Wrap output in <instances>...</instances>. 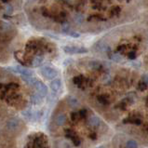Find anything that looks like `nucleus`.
I'll list each match as a JSON object with an SVG mask.
<instances>
[{"instance_id": "a878e982", "label": "nucleus", "mask_w": 148, "mask_h": 148, "mask_svg": "<svg viewBox=\"0 0 148 148\" xmlns=\"http://www.w3.org/2000/svg\"><path fill=\"white\" fill-rule=\"evenodd\" d=\"M100 100V101H101V103H107V101H106V99H105V98H103V97H101V98L99 99Z\"/></svg>"}, {"instance_id": "6e6552de", "label": "nucleus", "mask_w": 148, "mask_h": 148, "mask_svg": "<svg viewBox=\"0 0 148 148\" xmlns=\"http://www.w3.org/2000/svg\"><path fill=\"white\" fill-rule=\"evenodd\" d=\"M22 78L26 84H28V85H32V86H34V84H35L36 81L37 80L36 78L33 77L32 75H22Z\"/></svg>"}, {"instance_id": "f8f14e48", "label": "nucleus", "mask_w": 148, "mask_h": 148, "mask_svg": "<svg viewBox=\"0 0 148 148\" xmlns=\"http://www.w3.org/2000/svg\"><path fill=\"white\" fill-rule=\"evenodd\" d=\"M43 61H44L43 57L36 56V57L34 58V60H33L32 63H33V65L35 66V67H38V66H40V65L42 64V63H43Z\"/></svg>"}, {"instance_id": "b1692460", "label": "nucleus", "mask_w": 148, "mask_h": 148, "mask_svg": "<svg viewBox=\"0 0 148 148\" xmlns=\"http://www.w3.org/2000/svg\"><path fill=\"white\" fill-rule=\"evenodd\" d=\"M142 79H143V82L145 83L146 85H147V87H148V75H143Z\"/></svg>"}, {"instance_id": "4be33fe9", "label": "nucleus", "mask_w": 148, "mask_h": 148, "mask_svg": "<svg viewBox=\"0 0 148 148\" xmlns=\"http://www.w3.org/2000/svg\"><path fill=\"white\" fill-rule=\"evenodd\" d=\"M128 57L130 59V60H134L135 58H136V53L134 51H130L129 54H128Z\"/></svg>"}, {"instance_id": "0eeeda50", "label": "nucleus", "mask_w": 148, "mask_h": 148, "mask_svg": "<svg viewBox=\"0 0 148 148\" xmlns=\"http://www.w3.org/2000/svg\"><path fill=\"white\" fill-rule=\"evenodd\" d=\"M42 101H43V97L40 96L38 93L36 94H34L31 96V101L33 104H36V105H39L41 104Z\"/></svg>"}, {"instance_id": "7ed1b4c3", "label": "nucleus", "mask_w": 148, "mask_h": 148, "mask_svg": "<svg viewBox=\"0 0 148 148\" xmlns=\"http://www.w3.org/2000/svg\"><path fill=\"white\" fill-rule=\"evenodd\" d=\"M34 86H35L36 90L37 91V93H38L40 96L45 97L46 95L48 94V88H47V86H46L43 82L36 80V83L34 84Z\"/></svg>"}, {"instance_id": "9b49d317", "label": "nucleus", "mask_w": 148, "mask_h": 148, "mask_svg": "<svg viewBox=\"0 0 148 148\" xmlns=\"http://www.w3.org/2000/svg\"><path fill=\"white\" fill-rule=\"evenodd\" d=\"M96 49L100 50V51H109L110 50V48L107 44L103 43V42H100L96 45Z\"/></svg>"}, {"instance_id": "cd10ccee", "label": "nucleus", "mask_w": 148, "mask_h": 148, "mask_svg": "<svg viewBox=\"0 0 148 148\" xmlns=\"http://www.w3.org/2000/svg\"><path fill=\"white\" fill-rule=\"evenodd\" d=\"M98 148H101V147H98Z\"/></svg>"}, {"instance_id": "f3484780", "label": "nucleus", "mask_w": 148, "mask_h": 148, "mask_svg": "<svg viewBox=\"0 0 148 148\" xmlns=\"http://www.w3.org/2000/svg\"><path fill=\"white\" fill-rule=\"evenodd\" d=\"M83 21H84V17L82 14H77L75 16V22L77 23H78V24L82 23Z\"/></svg>"}, {"instance_id": "bb28decb", "label": "nucleus", "mask_w": 148, "mask_h": 148, "mask_svg": "<svg viewBox=\"0 0 148 148\" xmlns=\"http://www.w3.org/2000/svg\"><path fill=\"white\" fill-rule=\"evenodd\" d=\"M7 10H8V13H10V11H12V8H10V6L7 7Z\"/></svg>"}, {"instance_id": "6ab92c4d", "label": "nucleus", "mask_w": 148, "mask_h": 148, "mask_svg": "<svg viewBox=\"0 0 148 148\" xmlns=\"http://www.w3.org/2000/svg\"><path fill=\"white\" fill-rule=\"evenodd\" d=\"M71 31V28L68 24H63L62 25V33H64V34H67L68 35V33Z\"/></svg>"}, {"instance_id": "f03ea898", "label": "nucleus", "mask_w": 148, "mask_h": 148, "mask_svg": "<svg viewBox=\"0 0 148 148\" xmlns=\"http://www.w3.org/2000/svg\"><path fill=\"white\" fill-rule=\"evenodd\" d=\"M64 52L67 54H82V53H86L88 52V49L85 48H79V47H75V46H65L63 48Z\"/></svg>"}, {"instance_id": "412c9836", "label": "nucleus", "mask_w": 148, "mask_h": 148, "mask_svg": "<svg viewBox=\"0 0 148 148\" xmlns=\"http://www.w3.org/2000/svg\"><path fill=\"white\" fill-rule=\"evenodd\" d=\"M68 35H69L70 36H72V37H75V38H77V37H79V36H80L79 34L77 33V32H75V31H70V32L68 33Z\"/></svg>"}, {"instance_id": "1a4fd4ad", "label": "nucleus", "mask_w": 148, "mask_h": 148, "mask_svg": "<svg viewBox=\"0 0 148 148\" xmlns=\"http://www.w3.org/2000/svg\"><path fill=\"white\" fill-rule=\"evenodd\" d=\"M66 121V117L63 114H59V115L56 116V119H55V123H56L58 126H62L65 123Z\"/></svg>"}, {"instance_id": "a211bd4d", "label": "nucleus", "mask_w": 148, "mask_h": 148, "mask_svg": "<svg viewBox=\"0 0 148 148\" xmlns=\"http://www.w3.org/2000/svg\"><path fill=\"white\" fill-rule=\"evenodd\" d=\"M41 117V112L40 111H36L35 113H33V115H32V118L34 120H38L39 118Z\"/></svg>"}, {"instance_id": "423d86ee", "label": "nucleus", "mask_w": 148, "mask_h": 148, "mask_svg": "<svg viewBox=\"0 0 148 148\" xmlns=\"http://www.w3.org/2000/svg\"><path fill=\"white\" fill-rule=\"evenodd\" d=\"M8 129L12 130V132H14V130H17L19 128V121L18 119H16V118H13V119H10V121L8 122Z\"/></svg>"}, {"instance_id": "ddd939ff", "label": "nucleus", "mask_w": 148, "mask_h": 148, "mask_svg": "<svg viewBox=\"0 0 148 148\" xmlns=\"http://www.w3.org/2000/svg\"><path fill=\"white\" fill-rule=\"evenodd\" d=\"M68 103L71 107H73V108H75V107H77L78 106V101L74 98V97H69V99H68Z\"/></svg>"}, {"instance_id": "5701e85b", "label": "nucleus", "mask_w": 148, "mask_h": 148, "mask_svg": "<svg viewBox=\"0 0 148 148\" xmlns=\"http://www.w3.org/2000/svg\"><path fill=\"white\" fill-rule=\"evenodd\" d=\"M90 65L92 67V68H97V67H99L100 63H99L98 62H91L90 63Z\"/></svg>"}, {"instance_id": "393cba45", "label": "nucleus", "mask_w": 148, "mask_h": 148, "mask_svg": "<svg viewBox=\"0 0 148 148\" xmlns=\"http://www.w3.org/2000/svg\"><path fill=\"white\" fill-rule=\"evenodd\" d=\"M2 26L4 30H8V29L10 28V24H8L7 23H2Z\"/></svg>"}, {"instance_id": "aec40b11", "label": "nucleus", "mask_w": 148, "mask_h": 148, "mask_svg": "<svg viewBox=\"0 0 148 148\" xmlns=\"http://www.w3.org/2000/svg\"><path fill=\"white\" fill-rule=\"evenodd\" d=\"M138 88L140 90H142V91H143V90H145L146 88H147V85L145 83H143V81L142 82H140L139 83V85H138Z\"/></svg>"}, {"instance_id": "39448f33", "label": "nucleus", "mask_w": 148, "mask_h": 148, "mask_svg": "<svg viewBox=\"0 0 148 148\" xmlns=\"http://www.w3.org/2000/svg\"><path fill=\"white\" fill-rule=\"evenodd\" d=\"M49 86H50V88L52 90V91L55 92V93H57V92L60 91L62 88V80L60 78L54 79L50 82Z\"/></svg>"}, {"instance_id": "4468645a", "label": "nucleus", "mask_w": 148, "mask_h": 148, "mask_svg": "<svg viewBox=\"0 0 148 148\" xmlns=\"http://www.w3.org/2000/svg\"><path fill=\"white\" fill-rule=\"evenodd\" d=\"M22 115L24 118H26V119L30 120L32 119V115H33V112L31 111V109H26L24 110V111L22 112Z\"/></svg>"}, {"instance_id": "dca6fc26", "label": "nucleus", "mask_w": 148, "mask_h": 148, "mask_svg": "<svg viewBox=\"0 0 148 148\" xmlns=\"http://www.w3.org/2000/svg\"><path fill=\"white\" fill-rule=\"evenodd\" d=\"M111 59L116 62H122V57H121V55H119V54H112L111 55Z\"/></svg>"}, {"instance_id": "f257e3e1", "label": "nucleus", "mask_w": 148, "mask_h": 148, "mask_svg": "<svg viewBox=\"0 0 148 148\" xmlns=\"http://www.w3.org/2000/svg\"><path fill=\"white\" fill-rule=\"evenodd\" d=\"M40 74L46 79H53L57 77V71L50 66H44L40 69Z\"/></svg>"}, {"instance_id": "20e7f679", "label": "nucleus", "mask_w": 148, "mask_h": 148, "mask_svg": "<svg viewBox=\"0 0 148 148\" xmlns=\"http://www.w3.org/2000/svg\"><path fill=\"white\" fill-rule=\"evenodd\" d=\"M10 70L13 71L14 73H19V74H21L22 75H33V72L31 70H29L27 68H24V67L20 66V65L11 67Z\"/></svg>"}, {"instance_id": "2eb2a0df", "label": "nucleus", "mask_w": 148, "mask_h": 148, "mask_svg": "<svg viewBox=\"0 0 148 148\" xmlns=\"http://www.w3.org/2000/svg\"><path fill=\"white\" fill-rule=\"evenodd\" d=\"M126 147L127 148H138V143L134 140H130L129 142H127Z\"/></svg>"}, {"instance_id": "9d476101", "label": "nucleus", "mask_w": 148, "mask_h": 148, "mask_svg": "<svg viewBox=\"0 0 148 148\" xmlns=\"http://www.w3.org/2000/svg\"><path fill=\"white\" fill-rule=\"evenodd\" d=\"M88 123H90V125L92 126V127H97V126H99L101 124V120H100V118L98 116H92L90 117V119H88Z\"/></svg>"}]
</instances>
